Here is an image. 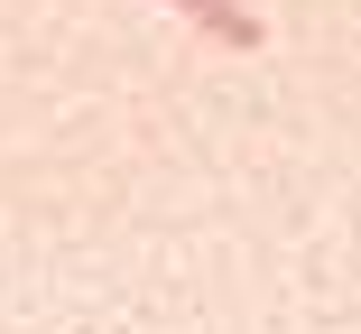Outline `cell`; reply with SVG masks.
I'll return each instance as SVG.
<instances>
[{"mask_svg": "<svg viewBox=\"0 0 361 334\" xmlns=\"http://www.w3.org/2000/svg\"><path fill=\"white\" fill-rule=\"evenodd\" d=\"M176 10H185L204 37H223V47H259V37H269V28L250 19V0H176Z\"/></svg>", "mask_w": 361, "mask_h": 334, "instance_id": "1", "label": "cell"}]
</instances>
